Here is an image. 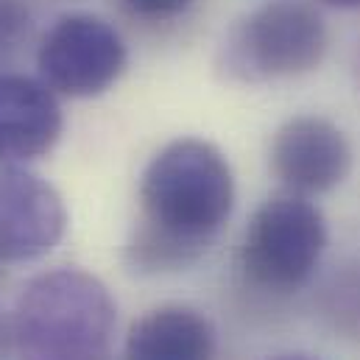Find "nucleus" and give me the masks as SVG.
<instances>
[{"instance_id":"nucleus-11","label":"nucleus","mask_w":360,"mask_h":360,"mask_svg":"<svg viewBox=\"0 0 360 360\" xmlns=\"http://www.w3.org/2000/svg\"><path fill=\"white\" fill-rule=\"evenodd\" d=\"M134 17L151 20V22H165L181 17L195 0H120Z\"/></svg>"},{"instance_id":"nucleus-6","label":"nucleus","mask_w":360,"mask_h":360,"mask_svg":"<svg viewBox=\"0 0 360 360\" xmlns=\"http://www.w3.org/2000/svg\"><path fill=\"white\" fill-rule=\"evenodd\" d=\"M68 229V207L59 190L42 176L0 168V263H34L51 255Z\"/></svg>"},{"instance_id":"nucleus-15","label":"nucleus","mask_w":360,"mask_h":360,"mask_svg":"<svg viewBox=\"0 0 360 360\" xmlns=\"http://www.w3.org/2000/svg\"><path fill=\"white\" fill-rule=\"evenodd\" d=\"M358 79H360V56H358Z\"/></svg>"},{"instance_id":"nucleus-4","label":"nucleus","mask_w":360,"mask_h":360,"mask_svg":"<svg viewBox=\"0 0 360 360\" xmlns=\"http://www.w3.org/2000/svg\"><path fill=\"white\" fill-rule=\"evenodd\" d=\"M324 249V212L307 195L285 190L266 198L252 215L240 243V269L263 290L290 293L313 276Z\"/></svg>"},{"instance_id":"nucleus-12","label":"nucleus","mask_w":360,"mask_h":360,"mask_svg":"<svg viewBox=\"0 0 360 360\" xmlns=\"http://www.w3.org/2000/svg\"><path fill=\"white\" fill-rule=\"evenodd\" d=\"M8 349H14V338H11V319H6L0 313V360H6Z\"/></svg>"},{"instance_id":"nucleus-10","label":"nucleus","mask_w":360,"mask_h":360,"mask_svg":"<svg viewBox=\"0 0 360 360\" xmlns=\"http://www.w3.org/2000/svg\"><path fill=\"white\" fill-rule=\"evenodd\" d=\"M31 17L20 0H0V62H6L28 37Z\"/></svg>"},{"instance_id":"nucleus-1","label":"nucleus","mask_w":360,"mask_h":360,"mask_svg":"<svg viewBox=\"0 0 360 360\" xmlns=\"http://www.w3.org/2000/svg\"><path fill=\"white\" fill-rule=\"evenodd\" d=\"M235 176L218 146L179 137L160 148L140 179V221L126 243L137 274L193 266L229 221Z\"/></svg>"},{"instance_id":"nucleus-3","label":"nucleus","mask_w":360,"mask_h":360,"mask_svg":"<svg viewBox=\"0 0 360 360\" xmlns=\"http://www.w3.org/2000/svg\"><path fill=\"white\" fill-rule=\"evenodd\" d=\"M327 45V22L310 0H266L226 34L221 68L238 82L290 79L316 70Z\"/></svg>"},{"instance_id":"nucleus-2","label":"nucleus","mask_w":360,"mask_h":360,"mask_svg":"<svg viewBox=\"0 0 360 360\" xmlns=\"http://www.w3.org/2000/svg\"><path fill=\"white\" fill-rule=\"evenodd\" d=\"M117 307L106 285L82 269L37 274L20 290L11 338L20 360H106Z\"/></svg>"},{"instance_id":"nucleus-5","label":"nucleus","mask_w":360,"mask_h":360,"mask_svg":"<svg viewBox=\"0 0 360 360\" xmlns=\"http://www.w3.org/2000/svg\"><path fill=\"white\" fill-rule=\"evenodd\" d=\"M129 48L120 31L98 14L73 11L59 17L37 51L39 79L68 98H95L126 70Z\"/></svg>"},{"instance_id":"nucleus-13","label":"nucleus","mask_w":360,"mask_h":360,"mask_svg":"<svg viewBox=\"0 0 360 360\" xmlns=\"http://www.w3.org/2000/svg\"><path fill=\"white\" fill-rule=\"evenodd\" d=\"M324 6H333V8H360V0H319Z\"/></svg>"},{"instance_id":"nucleus-14","label":"nucleus","mask_w":360,"mask_h":360,"mask_svg":"<svg viewBox=\"0 0 360 360\" xmlns=\"http://www.w3.org/2000/svg\"><path fill=\"white\" fill-rule=\"evenodd\" d=\"M279 360H313V358H302V355H290V358H279Z\"/></svg>"},{"instance_id":"nucleus-7","label":"nucleus","mask_w":360,"mask_h":360,"mask_svg":"<svg viewBox=\"0 0 360 360\" xmlns=\"http://www.w3.org/2000/svg\"><path fill=\"white\" fill-rule=\"evenodd\" d=\"M271 171L285 190L319 195L349 176L352 146L327 117L299 115L282 123L271 140Z\"/></svg>"},{"instance_id":"nucleus-9","label":"nucleus","mask_w":360,"mask_h":360,"mask_svg":"<svg viewBox=\"0 0 360 360\" xmlns=\"http://www.w3.org/2000/svg\"><path fill=\"white\" fill-rule=\"evenodd\" d=\"M215 327L187 304H160L140 316L126 335V360H212Z\"/></svg>"},{"instance_id":"nucleus-8","label":"nucleus","mask_w":360,"mask_h":360,"mask_svg":"<svg viewBox=\"0 0 360 360\" xmlns=\"http://www.w3.org/2000/svg\"><path fill=\"white\" fill-rule=\"evenodd\" d=\"M65 115L56 92L42 79L0 76V165H25L59 143Z\"/></svg>"}]
</instances>
